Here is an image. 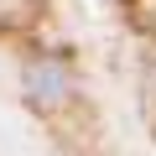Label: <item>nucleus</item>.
I'll return each instance as SVG.
<instances>
[{
	"label": "nucleus",
	"mask_w": 156,
	"mask_h": 156,
	"mask_svg": "<svg viewBox=\"0 0 156 156\" xmlns=\"http://www.w3.org/2000/svg\"><path fill=\"white\" fill-rule=\"evenodd\" d=\"M21 89H26V104L47 115V109H57V104L73 99V73H68L62 57H37L26 68V78H21Z\"/></svg>",
	"instance_id": "f257e3e1"
}]
</instances>
